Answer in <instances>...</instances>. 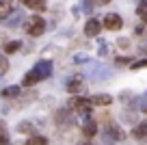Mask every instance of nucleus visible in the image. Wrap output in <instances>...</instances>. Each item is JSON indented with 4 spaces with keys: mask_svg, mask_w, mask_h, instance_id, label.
Wrapping results in <instances>:
<instances>
[{
    "mask_svg": "<svg viewBox=\"0 0 147 145\" xmlns=\"http://www.w3.org/2000/svg\"><path fill=\"white\" fill-rule=\"evenodd\" d=\"M67 106L74 110V113L82 115V117H87V115L93 110V102H91V98H82V95H76V98H71Z\"/></svg>",
    "mask_w": 147,
    "mask_h": 145,
    "instance_id": "1",
    "label": "nucleus"
},
{
    "mask_svg": "<svg viewBox=\"0 0 147 145\" xmlns=\"http://www.w3.org/2000/svg\"><path fill=\"white\" fill-rule=\"evenodd\" d=\"M24 28H26V33L30 37H41L43 33H46V20H43L41 15H32V18L26 20Z\"/></svg>",
    "mask_w": 147,
    "mask_h": 145,
    "instance_id": "2",
    "label": "nucleus"
},
{
    "mask_svg": "<svg viewBox=\"0 0 147 145\" xmlns=\"http://www.w3.org/2000/svg\"><path fill=\"white\" fill-rule=\"evenodd\" d=\"M65 87H67V93H74V95L80 93V91L84 89V76L82 74H74V76L65 82Z\"/></svg>",
    "mask_w": 147,
    "mask_h": 145,
    "instance_id": "3",
    "label": "nucleus"
},
{
    "mask_svg": "<svg viewBox=\"0 0 147 145\" xmlns=\"http://www.w3.org/2000/svg\"><path fill=\"white\" fill-rule=\"evenodd\" d=\"M102 24H104V28H108V30H121L123 18H121L119 13H108L104 20H102Z\"/></svg>",
    "mask_w": 147,
    "mask_h": 145,
    "instance_id": "4",
    "label": "nucleus"
},
{
    "mask_svg": "<svg viewBox=\"0 0 147 145\" xmlns=\"http://www.w3.org/2000/svg\"><path fill=\"white\" fill-rule=\"evenodd\" d=\"M32 69H35V74L39 76V80H46V78L52 76V61H39Z\"/></svg>",
    "mask_w": 147,
    "mask_h": 145,
    "instance_id": "5",
    "label": "nucleus"
},
{
    "mask_svg": "<svg viewBox=\"0 0 147 145\" xmlns=\"http://www.w3.org/2000/svg\"><path fill=\"white\" fill-rule=\"evenodd\" d=\"M102 26H104V24H102L100 20H95V18L87 20V22H84V37H97L100 30H102Z\"/></svg>",
    "mask_w": 147,
    "mask_h": 145,
    "instance_id": "6",
    "label": "nucleus"
},
{
    "mask_svg": "<svg viewBox=\"0 0 147 145\" xmlns=\"http://www.w3.org/2000/svg\"><path fill=\"white\" fill-rule=\"evenodd\" d=\"M69 110H71V108L67 106V108H63V110H59V113H56L54 119H56V123H59L61 128H71V126H74V117L69 115Z\"/></svg>",
    "mask_w": 147,
    "mask_h": 145,
    "instance_id": "7",
    "label": "nucleus"
},
{
    "mask_svg": "<svg viewBox=\"0 0 147 145\" xmlns=\"http://www.w3.org/2000/svg\"><path fill=\"white\" fill-rule=\"evenodd\" d=\"M106 134H108L113 141H119V143H121V141H125V132L121 130L117 123H106Z\"/></svg>",
    "mask_w": 147,
    "mask_h": 145,
    "instance_id": "8",
    "label": "nucleus"
},
{
    "mask_svg": "<svg viewBox=\"0 0 147 145\" xmlns=\"http://www.w3.org/2000/svg\"><path fill=\"white\" fill-rule=\"evenodd\" d=\"M82 134L87 136V139H93V136L97 134V121H95V119H84V123H82Z\"/></svg>",
    "mask_w": 147,
    "mask_h": 145,
    "instance_id": "9",
    "label": "nucleus"
},
{
    "mask_svg": "<svg viewBox=\"0 0 147 145\" xmlns=\"http://www.w3.org/2000/svg\"><path fill=\"white\" fill-rule=\"evenodd\" d=\"M24 7H28V9H32V11H37V13H41V11H46L48 9V5H46V0H20Z\"/></svg>",
    "mask_w": 147,
    "mask_h": 145,
    "instance_id": "10",
    "label": "nucleus"
},
{
    "mask_svg": "<svg viewBox=\"0 0 147 145\" xmlns=\"http://www.w3.org/2000/svg\"><path fill=\"white\" fill-rule=\"evenodd\" d=\"M132 136H134L136 141H141V143H145V141H147V121L136 123V128L132 130Z\"/></svg>",
    "mask_w": 147,
    "mask_h": 145,
    "instance_id": "11",
    "label": "nucleus"
},
{
    "mask_svg": "<svg viewBox=\"0 0 147 145\" xmlns=\"http://www.w3.org/2000/svg\"><path fill=\"white\" fill-rule=\"evenodd\" d=\"M13 13V0H0V20L5 22Z\"/></svg>",
    "mask_w": 147,
    "mask_h": 145,
    "instance_id": "12",
    "label": "nucleus"
},
{
    "mask_svg": "<svg viewBox=\"0 0 147 145\" xmlns=\"http://www.w3.org/2000/svg\"><path fill=\"white\" fill-rule=\"evenodd\" d=\"M22 20H24V13H22V11H13V13L5 20V26H9V28L20 26V24H22Z\"/></svg>",
    "mask_w": 147,
    "mask_h": 145,
    "instance_id": "13",
    "label": "nucleus"
},
{
    "mask_svg": "<svg viewBox=\"0 0 147 145\" xmlns=\"http://www.w3.org/2000/svg\"><path fill=\"white\" fill-rule=\"evenodd\" d=\"M91 102H93V106H108L110 102H113V98H110L108 93H97V95L91 98Z\"/></svg>",
    "mask_w": 147,
    "mask_h": 145,
    "instance_id": "14",
    "label": "nucleus"
},
{
    "mask_svg": "<svg viewBox=\"0 0 147 145\" xmlns=\"http://www.w3.org/2000/svg\"><path fill=\"white\" fill-rule=\"evenodd\" d=\"M93 72H95V74H91L93 80H106V78H110L108 67H97V65H93Z\"/></svg>",
    "mask_w": 147,
    "mask_h": 145,
    "instance_id": "15",
    "label": "nucleus"
},
{
    "mask_svg": "<svg viewBox=\"0 0 147 145\" xmlns=\"http://www.w3.org/2000/svg\"><path fill=\"white\" fill-rule=\"evenodd\" d=\"M0 145H11L9 130H7V123L5 121H0Z\"/></svg>",
    "mask_w": 147,
    "mask_h": 145,
    "instance_id": "16",
    "label": "nucleus"
},
{
    "mask_svg": "<svg viewBox=\"0 0 147 145\" xmlns=\"http://www.w3.org/2000/svg\"><path fill=\"white\" fill-rule=\"evenodd\" d=\"M24 145H48V139L46 136H39V134H30Z\"/></svg>",
    "mask_w": 147,
    "mask_h": 145,
    "instance_id": "17",
    "label": "nucleus"
},
{
    "mask_svg": "<svg viewBox=\"0 0 147 145\" xmlns=\"http://www.w3.org/2000/svg\"><path fill=\"white\" fill-rule=\"evenodd\" d=\"M35 82H39V76H37V74H35V69H30V72H28L26 76H24L22 85H24V87H32V85H35Z\"/></svg>",
    "mask_w": 147,
    "mask_h": 145,
    "instance_id": "18",
    "label": "nucleus"
},
{
    "mask_svg": "<svg viewBox=\"0 0 147 145\" xmlns=\"http://www.w3.org/2000/svg\"><path fill=\"white\" fill-rule=\"evenodd\" d=\"M20 95V87L18 85H11L7 89H2V98H18Z\"/></svg>",
    "mask_w": 147,
    "mask_h": 145,
    "instance_id": "19",
    "label": "nucleus"
},
{
    "mask_svg": "<svg viewBox=\"0 0 147 145\" xmlns=\"http://www.w3.org/2000/svg\"><path fill=\"white\" fill-rule=\"evenodd\" d=\"M20 48H22V41H7L5 43V52L7 54H13V52H18Z\"/></svg>",
    "mask_w": 147,
    "mask_h": 145,
    "instance_id": "20",
    "label": "nucleus"
},
{
    "mask_svg": "<svg viewBox=\"0 0 147 145\" xmlns=\"http://www.w3.org/2000/svg\"><path fill=\"white\" fill-rule=\"evenodd\" d=\"M30 100H35V91H28V93L24 95L22 100H18V102H15V108H24V106H26Z\"/></svg>",
    "mask_w": 147,
    "mask_h": 145,
    "instance_id": "21",
    "label": "nucleus"
},
{
    "mask_svg": "<svg viewBox=\"0 0 147 145\" xmlns=\"http://www.w3.org/2000/svg\"><path fill=\"white\" fill-rule=\"evenodd\" d=\"M18 132H22V134H32V132H35V126H32L30 121H22L18 126Z\"/></svg>",
    "mask_w": 147,
    "mask_h": 145,
    "instance_id": "22",
    "label": "nucleus"
},
{
    "mask_svg": "<svg viewBox=\"0 0 147 145\" xmlns=\"http://www.w3.org/2000/svg\"><path fill=\"white\" fill-rule=\"evenodd\" d=\"M7 72H9V61H7L5 54H0V76L7 74Z\"/></svg>",
    "mask_w": 147,
    "mask_h": 145,
    "instance_id": "23",
    "label": "nucleus"
},
{
    "mask_svg": "<svg viewBox=\"0 0 147 145\" xmlns=\"http://www.w3.org/2000/svg\"><path fill=\"white\" fill-rule=\"evenodd\" d=\"M130 67H132L134 72H136V69H143V67H147V59H141V61H134V63L130 65Z\"/></svg>",
    "mask_w": 147,
    "mask_h": 145,
    "instance_id": "24",
    "label": "nucleus"
},
{
    "mask_svg": "<svg viewBox=\"0 0 147 145\" xmlns=\"http://www.w3.org/2000/svg\"><path fill=\"white\" fill-rule=\"evenodd\" d=\"M82 11H84V13H91V11H93L91 0H82Z\"/></svg>",
    "mask_w": 147,
    "mask_h": 145,
    "instance_id": "25",
    "label": "nucleus"
},
{
    "mask_svg": "<svg viewBox=\"0 0 147 145\" xmlns=\"http://www.w3.org/2000/svg\"><path fill=\"white\" fill-rule=\"evenodd\" d=\"M136 11H138L141 15L145 13V11H147V0H141V5H138V9H136Z\"/></svg>",
    "mask_w": 147,
    "mask_h": 145,
    "instance_id": "26",
    "label": "nucleus"
},
{
    "mask_svg": "<svg viewBox=\"0 0 147 145\" xmlns=\"http://www.w3.org/2000/svg\"><path fill=\"white\" fill-rule=\"evenodd\" d=\"M128 61H130L128 56H117V61H115V63H117V65H125Z\"/></svg>",
    "mask_w": 147,
    "mask_h": 145,
    "instance_id": "27",
    "label": "nucleus"
},
{
    "mask_svg": "<svg viewBox=\"0 0 147 145\" xmlns=\"http://www.w3.org/2000/svg\"><path fill=\"white\" fill-rule=\"evenodd\" d=\"M119 45H121V48H128L130 41H128V39H121V41H119Z\"/></svg>",
    "mask_w": 147,
    "mask_h": 145,
    "instance_id": "28",
    "label": "nucleus"
},
{
    "mask_svg": "<svg viewBox=\"0 0 147 145\" xmlns=\"http://www.w3.org/2000/svg\"><path fill=\"white\" fill-rule=\"evenodd\" d=\"M80 145H95V143H93V141H89V139H87V141H82V143H80Z\"/></svg>",
    "mask_w": 147,
    "mask_h": 145,
    "instance_id": "29",
    "label": "nucleus"
},
{
    "mask_svg": "<svg viewBox=\"0 0 147 145\" xmlns=\"http://www.w3.org/2000/svg\"><path fill=\"white\" fill-rule=\"evenodd\" d=\"M143 22L147 24V11H145V13H143Z\"/></svg>",
    "mask_w": 147,
    "mask_h": 145,
    "instance_id": "30",
    "label": "nucleus"
},
{
    "mask_svg": "<svg viewBox=\"0 0 147 145\" xmlns=\"http://www.w3.org/2000/svg\"><path fill=\"white\" fill-rule=\"evenodd\" d=\"M100 2H102V5H108V2H110V0H100Z\"/></svg>",
    "mask_w": 147,
    "mask_h": 145,
    "instance_id": "31",
    "label": "nucleus"
},
{
    "mask_svg": "<svg viewBox=\"0 0 147 145\" xmlns=\"http://www.w3.org/2000/svg\"><path fill=\"white\" fill-rule=\"evenodd\" d=\"M143 110H145V113H147V106H145V108H143Z\"/></svg>",
    "mask_w": 147,
    "mask_h": 145,
    "instance_id": "32",
    "label": "nucleus"
}]
</instances>
